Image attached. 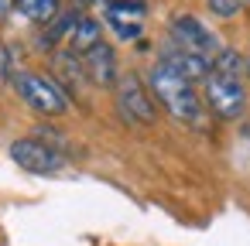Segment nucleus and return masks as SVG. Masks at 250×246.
<instances>
[{
    "mask_svg": "<svg viewBox=\"0 0 250 246\" xmlns=\"http://www.w3.org/2000/svg\"><path fill=\"white\" fill-rule=\"evenodd\" d=\"M96 45H103V28H100V21L79 18L76 28H72V35H69V48H72L76 55H86V52H93Z\"/></svg>",
    "mask_w": 250,
    "mask_h": 246,
    "instance_id": "9d476101",
    "label": "nucleus"
},
{
    "mask_svg": "<svg viewBox=\"0 0 250 246\" xmlns=\"http://www.w3.org/2000/svg\"><path fill=\"white\" fill-rule=\"evenodd\" d=\"M83 72H86L96 86H113V82H117V55H113V48L103 41V45H96L93 52H86V55H83Z\"/></svg>",
    "mask_w": 250,
    "mask_h": 246,
    "instance_id": "6e6552de",
    "label": "nucleus"
},
{
    "mask_svg": "<svg viewBox=\"0 0 250 246\" xmlns=\"http://www.w3.org/2000/svg\"><path fill=\"white\" fill-rule=\"evenodd\" d=\"M18 11H21L28 21H35V24H52V21L62 14L59 0H18Z\"/></svg>",
    "mask_w": 250,
    "mask_h": 246,
    "instance_id": "9b49d317",
    "label": "nucleus"
},
{
    "mask_svg": "<svg viewBox=\"0 0 250 246\" xmlns=\"http://www.w3.org/2000/svg\"><path fill=\"white\" fill-rule=\"evenodd\" d=\"M86 4H103V7H106V4H110V0H86Z\"/></svg>",
    "mask_w": 250,
    "mask_h": 246,
    "instance_id": "2eb2a0df",
    "label": "nucleus"
},
{
    "mask_svg": "<svg viewBox=\"0 0 250 246\" xmlns=\"http://www.w3.org/2000/svg\"><path fill=\"white\" fill-rule=\"evenodd\" d=\"M14 89H18V96H21L31 110H38V113H45V116H62V113L69 110L65 89H62L55 79H48V76L18 72V76H14Z\"/></svg>",
    "mask_w": 250,
    "mask_h": 246,
    "instance_id": "f03ea898",
    "label": "nucleus"
},
{
    "mask_svg": "<svg viewBox=\"0 0 250 246\" xmlns=\"http://www.w3.org/2000/svg\"><path fill=\"white\" fill-rule=\"evenodd\" d=\"M206 4H209V14H216V18H236L243 11L240 0H206Z\"/></svg>",
    "mask_w": 250,
    "mask_h": 246,
    "instance_id": "ddd939ff",
    "label": "nucleus"
},
{
    "mask_svg": "<svg viewBox=\"0 0 250 246\" xmlns=\"http://www.w3.org/2000/svg\"><path fill=\"white\" fill-rule=\"evenodd\" d=\"M171 45L182 48V52H192V55H202V58H216L223 48L216 41V35L192 14H178L171 21Z\"/></svg>",
    "mask_w": 250,
    "mask_h": 246,
    "instance_id": "20e7f679",
    "label": "nucleus"
},
{
    "mask_svg": "<svg viewBox=\"0 0 250 246\" xmlns=\"http://www.w3.org/2000/svg\"><path fill=\"white\" fill-rule=\"evenodd\" d=\"M240 4H243V7H247V4H250V0H240Z\"/></svg>",
    "mask_w": 250,
    "mask_h": 246,
    "instance_id": "f3484780",
    "label": "nucleus"
},
{
    "mask_svg": "<svg viewBox=\"0 0 250 246\" xmlns=\"http://www.w3.org/2000/svg\"><path fill=\"white\" fill-rule=\"evenodd\" d=\"M11 11H18V0H0V21H7Z\"/></svg>",
    "mask_w": 250,
    "mask_h": 246,
    "instance_id": "4468645a",
    "label": "nucleus"
},
{
    "mask_svg": "<svg viewBox=\"0 0 250 246\" xmlns=\"http://www.w3.org/2000/svg\"><path fill=\"white\" fill-rule=\"evenodd\" d=\"M106 14V24L113 28L117 38L124 41H134L141 38V28H144V4H134V0H110V4L103 7Z\"/></svg>",
    "mask_w": 250,
    "mask_h": 246,
    "instance_id": "0eeeda50",
    "label": "nucleus"
},
{
    "mask_svg": "<svg viewBox=\"0 0 250 246\" xmlns=\"http://www.w3.org/2000/svg\"><path fill=\"white\" fill-rule=\"evenodd\" d=\"M212 69L219 72V76H229V79H240L243 72H247V62L240 58V52H233V48H223L216 58H212Z\"/></svg>",
    "mask_w": 250,
    "mask_h": 246,
    "instance_id": "f8f14e48",
    "label": "nucleus"
},
{
    "mask_svg": "<svg viewBox=\"0 0 250 246\" xmlns=\"http://www.w3.org/2000/svg\"><path fill=\"white\" fill-rule=\"evenodd\" d=\"M165 65H171L182 79H188V82H195V79H209L212 76V58H202V55H192V52H182V48H168L165 52V58H161Z\"/></svg>",
    "mask_w": 250,
    "mask_h": 246,
    "instance_id": "1a4fd4ad",
    "label": "nucleus"
},
{
    "mask_svg": "<svg viewBox=\"0 0 250 246\" xmlns=\"http://www.w3.org/2000/svg\"><path fill=\"white\" fill-rule=\"evenodd\" d=\"M247 79H250V58H247Z\"/></svg>",
    "mask_w": 250,
    "mask_h": 246,
    "instance_id": "dca6fc26",
    "label": "nucleus"
},
{
    "mask_svg": "<svg viewBox=\"0 0 250 246\" xmlns=\"http://www.w3.org/2000/svg\"><path fill=\"white\" fill-rule=\"evenodd\" d=\"M11 157L18 161V168H24L28 174H55L65 168V157L45 144V140H35V137H21L11 144Z\"/></svg>",
    "mask_w": 250,
    "mask_h": 246,
    "instance_id": "39448f33",
    "label": "nucleus"
},
{
    "mask_svg": "<svg viewBox=\"0 0 250 246\" xmlns=\"http://www.w3.org/2000/svg\"><path fill=\"white\" fill-rule=\"evenodd\" d=\"M117 110H120V116L127 123H141V127L154 123V116H158L154 113V99L141 86L137 76H124L120 79V86H117Z\"/></svg>",
    "mask_w": 250,
    "mask_h": 246,
    "instance_id": "423d86ee",
    "label": "nucleus"
},
{
    "mask_svg": "<svg viewBox=\"0 0 250 246\" xmlns=\"http://www.w3.org/2000/svg\"><path fill=\"white\" fill-rule=\"evenodd\" d=\"M206 103L212 106V113L219 120H240L243 110H247V93H243V82L240 79H229V76H219L212 72L206 79Z\"/></svg>",
    "mask_w": 250,
    "mask_h": 246,
    "instance_id": "7ed1b4c3",
    "label": "nucleus"
},
{
    "mask_svg": "<svg viewBox=\"0 0 250 246\" xmlns=\"http://www.w3.org/2000/svg\"><path fill=\"white\" fill-rule=\"evenodd\" d=\"M151 93H154V99H158L175 120L192 123V127H202V120H206L202 99H199V93L192 89V82L182 79L171 65L158 62V65L151 69Z\"/></svg>",
    "mask_w": 250,
    "mask_h": 246,
    "instance_id": "f257e3e1",
    "label": "nucleus"
}]
</instances>
